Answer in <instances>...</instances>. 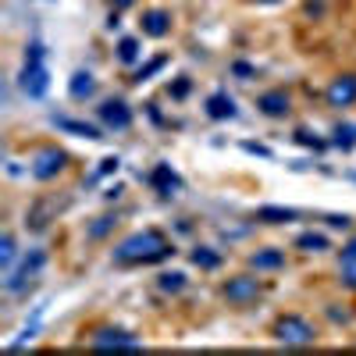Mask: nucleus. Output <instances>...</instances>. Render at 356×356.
<instances>
[{
  "label": "nucleus",
  "instance_id": "22",
  "mask_svg": "<svg viewBox=\"0 0 356 356\" xmlns=\"http://www.w3.org/2000/svg\"><path fill=\"white\" fill-rule=\"evenodd\" d=\"M332 143L335 146H342V150H353L356 146V125H335V132H332Z\"/></svg>",
  "mask_w": 356,
  "mask_h": 356
},
{
  "label": "nucleus",
  "instance_id": "14",
  "mask_svg": "<svg viewBox=\"0 0 356 356\" xmlns=\"http://www.w3.org/2000/svg\"><path fill=\"white\" fill-rule=\"evenodd\" d=\"M68 97L72 100H89V97H97V79L89 75V72H75L72 75V82H68Z\"/></svg>",
  "mask_w": 356,
  "mask_h": 356
},
{
  "label": "nucleus",
  "instance_id": "10",
  "mask_svg": "<svg viewBox=\"0 0 356 356\" xmlns=\"http://www.w3.org/2000/svg\"><path fill=\"white\" fill-rule=\"evenodd\" d=\"M139 29H143V36H150V40H164V36L171 33V11H164V8L143 11Z\"/></svg>",
  "mask_w": 356,
  "mask_h": 356
},
{
  "label": "nucleus",
  "instance_id": "16",
  "mask_svg": "<svg viewBox=\"0 0 356 356\" xmlns=\"http://www.w3.org/2000/svg\"><path fill=\"white\" fill-rule=\"evenodd\" d=\"M207 114L218 118V122H225V118H235V100L225 93V89H218V93L207 97Z\"/></svg>",
  "mask_w": 356,
  "mask_h": 356
},
{
  "label": "nucleus",
  "instance_id": "2",
  "mask_svg": "<svg viewBox=\"0 0 356 356\" xmlns=\"http://www.w3.org/2000/svg\"><path fill=\"white\" fill-rule=\"evenodd\" d=\"M18 86H22V93L25 97H47V89H50V72H47V47L40 40H33L25 47V68L18 75Z\"/></svg>",
  "mask_w": 356,
  "mask_h": 356
},
{
  "label": "nucleus",
  "instance_id": "8",
  "mask_svg": "<svg viewBox=\"0 0 356 356\" xmlns=\"http://www.w3.org/2000/svg\"><path fill=\"white\" fill-rule=\"evenodd\" d=\"M65 154L57 150V146H43V150L36 154V161H33V178H40V182H50V178H57L65 171Z\"/></svg>",
  "mask_w": 356,
  "mask_h": 356
},
{
  "label": "nucleus",
  "instance_id": "32",
  "mask_svg": "<svg viewBox=\"0 0 356 356\" xmlns=\"http://www.w3.org/2000/svg\"><path fill=\"white\" fill-rule=\"evenodd\" d=\"M118 164H122L118 157H107V161H104V168H100V175H111V171H118Z\"/></svg>",
  "mask_w": 356,
  "mask_h": 356
},
{
  "label": "nucleus",
  "instance_id": "30",
  "mask_svg": "<svg viewBox=\"0 0 356 356\" xmlns=\"http://www.w3.org/2000/svg\"><path fill=\"white\" fill-rule=\"evenodd\" d=\"M296 139H300V143H307V146H314V150H321V146H324L321 139H314V136H310V132H303V129L296 132Z\"/></svg>",
  "mask_w": 356,
  "mask_h": 356
},
{
  "label": "nucleus",
  "instance_id": "12",
  "mask_svg": "<svg viewBox=\"0 0 356 356\" xmlns=\"http://www.w3.org/2000/svg\"><path fill=\"white\" fill-rule=\"evenodd\" d=\"M250 267H253L257 275H264V271H282V267H285V250H275V246L257 250V253L250 257Z\"/></svg>",
  "mask_w": 356,
  "mask_h": 356
},
{
  "label": "nucleus",
  "instance_id": "31",
  "mask_svg": "<svg viewBox=\"0 0 356 356\" xmlns=\"http://www.w3.org/2000/svg\"><path fill=\"white\" fill-rule=\"evenodd\" d=\"M328 228H342V232H346V228H349V218H346V214H332V218H328Z\"/></svg>",
  "mask_w": 356,
  "mask_h": 356
},
{
  "label": "nucleus",
  "instance_id": "28",
  "mask_svg": "<svg viewBox=\"0 0 356 356\" xmlns=\"http://www.w3.org/2000/svg\"><path fill=\"white\" fill-rule=\"evenodd\" d=\"M232 75H239L243 82H250V75H253V65H246V61H235V65H232Z\"/></svg>",
  "mask_w": 356,
  "mask_h": 356
},
{
  "label": "nucleus",
  "instance_id": "18",
  "mask_svg": "<svg viewBox=\"0 0 356 356\" xmlns=\"http://www.w3.org/2000/svg\"><path fill=\"white\" fill-rule=\"evenodd\" d=\"M292 218H296V211H289V207H260L257 211V221H264V225H285Z\"/></svg>",
  "mask_w": 356,
  "mask_h": 356
},
{
  "label": "nucleus",
  "instance_id": "21",
  "mask_svg": "<svg viewBox=\"0 0 356 356\" xmlns=\"http://www.w3.org/2000/svg\"><path fill=\"white\" fill-rule=\"evenodd\" d=\"M164 65H168V54H157V57H154L150 65H143V68H139V72L132 75V82H136V86H143V82H150V79H154V75H157V72H161Z\"/></svg>",
  "mask_w": 356,
  "mask_h": 356
},
{
  "label": "nucleus",
  "instance_id": "17",
  "mask_svg": "<svg viewBox=\"0 0 356 356\" xmlns=\"http://www.w3.org/2000/svg\"><path fill=\"white\" fill-rule=\"evenodd\" d=\"M296 250H303V253H324V250H332V243H328V235H321V232H303L300 239H296Z\"/></svg>",
  "mask_w": 356,
  "mask_h": 356
},
{
  "label": "nucleus",
  "instance_id": "7",
  "mask_svg": "<svg viewBox=\"0 0 356 356\" xmlns=\"http://www.w3.org/2000/svg\"><path fill=\"white\" fill-rule=\"evenodd\" d=\"M97 118H100V125H104V129H114V132L132 129V107H129L125 100H118V97L104 100V104L97 107Z\"/></svg>",
  "mask_w": 356,
  "mask_h": 356
},
{
  "label": "nucleus",
  "instance_id": "33",
  "mask_svg": "<svg viewBox=\"0 0 356 356\" xmlns=\"http://www.w3.org/2000/svg\"><path fill=\"white\" fill-rule=\"evenodd\" d=\"M114 4H118V8H132V4H136V0H114Z\"/></svg>",
  "mask_w": 356,
  "mask_h": 356
},
{
  "label": "nucleus",
  "instance_id": "25",
  "mask_svg": "<svg viewBox=\"0 0 356 356\" xmlns=\"http://www.w3.org/2000/svg\"><path fill=\"white\" fill-rule=\"evenodd\" d=\"M114 225H118V221H114L111 214H107V218H97V225L89 228V239H104V235H107V232H111Z\"/></svg>",
  "mask_w": 356,
  "mask_h": 356
},
{
  "label": "nucleus",
  "instance_id": "5",
  "mask_svg": "<svg viewBox=\"0 0 356 356\" xmlns=\"http://www.w3.org/2000/svg\"><path fill=\"white\" fill-rule=\"evenodd\" d=\"M43 264H47V253L43 250H29V257L22 260V267L18 271H8V282H4V289L15 296V292H22L29 282H33L40 271H43Z\"/></svg>",
  "mask_w": 356,
  "mask_h": 356
},
{
  "label": "nucleus",
  "instance_id": "27",
  "mask_svg": "<svg viewBox=\"0 0 356 356\" xmlns=\"http://www.w3.org/2000/svg\"><path fill=\"white\" fill-rule=\"evenodd\" d=\"M342 264H346V267H356V239H349V243L342 246Z\"/></svg>",
  "mask_w": 356,
  "mask_h": 356
},
{
  "label": "nucleus",
  "instance_id": "15",
  "mask_svg": "<svg viewBox=\"0 0 356 356\" xmlns=\"http://www.w3.org/2000/svg\"><path fill=\"white\" fill-rule=\"evenodd\" d=\"M150 182L157 186L161 196H171V189H182V178L171 171V164H157V168L150 171Z\"/></svg>",
  "mask_w": 356,
  "mask_h": 356
},
{
  "label": "nucleus",
  "instance_id": "4",
  "mask_svg": "<svg viewBox=\"0 0 356 356\" xmlns=\"http://www.w3.org/2000/svg\"><path fill=\"white\" fill-rule=\"evenodd\" d=\"M260 278H253V275H239V278H228L225 282V289H221V296L232 303V307H250L257 296H260Z\"/></svg>",
  "mask_w": 356,
  "mask_h": 356
},
{
  "label": "nucleus",
  "instance_id": "13",
  "mask_svg": "<svg viewBox=\"0 0 356 356\" xmlns=\"http://www.w3.org/2000/svg\"><path fill=\"white\" fill-rule=\"evenodd\" d=\"M50 122L61 129V132H72V136H82V139H104L97 125H86V122H75V118H65V114H54Z\"/></svg>",
  "mask_w": 356,
  "mask_h": 356
},
{
  "label": "nucleus",
  "instance_id": "23",
  "mask_svg": "<svg viewBox=\"0 0 356 356\" xmlns=\"http://www.w3.org/2000/svg\"><path fill=\"white\" fill-rule=\"evenodd\" d=\"M157 289H161V292H182V289H186V275H182V271H164V275L157 278Z\"/></svg>",
  "mask_w": 356,
  "mask_h": 356
},
{
  "label": "nucleus",
  "instance_id": "24",
  "mask_svg": "<svg viewBox=\"0 0 356 356\" xmlns=\"http://www.w3.org/2000/svg\"><path fill=\"white\" fill-rule=\"evenodd\" d=\"M15 235L11 232H4V243H0V264H4V271H11L15 267Z\"/></svg>",
  "mask_w": 356,
  "mask_h": 356
},
{
  "label": "nucleus",
  "instance_id": "11",
  "mask_svg": "<svg viewBox=\"0 0 356 356\" xmlns=\"http://www.w3.org/2000/svg\"><path fill=\"white\" fill-rule=\"evenodd\" d=\"M289 93L285 89H267V93H260L257 97V111L260 114H267V118H285L289 114Z\"/></svg>",
  "mask_w": 356,
  "mask_h": 356
},
{
  "label": "nucleus",
  "instance_id": "3",
  "mask_svg": "<svg viewBox=\"0 0 356 356\" xmlns=\"http://www.w3.org/2000/svg\"><path fill=\"white\" fill-rule=\"evenodd\" d=\"M271 335H275L278 342H285V346H314V342H317V328H314L303 314H282V317L275 321Z\"/></svg>",
  "mask_w": 356,
  "mask_h": 356
},
{
  "label": "nucleus",
  "instance_id": "26",
  "mask_svg": "<svg viewBox=\"0 0 356 356\" xmlns=\"http://www.w3.org/2000/svg\"><path fill=\"white\" fill-rule=\"evenodd\" d=\"M189 89H193V82H189V79H178V82H175V86L168 89V93H171L175 100H182V97L189 93Z\"/></svg>",
  "mask_w": 356,
  "mask_h": 356
},
{
  "label": "nucleus",
  "instance_id": "19",
  "mask_svg": "<svg viewBox=\"0 0 356 356\" xmlns=\"http://www.w3.org/2000/svg\"><path fill=\"white\" fill-rule=\"evenodd\" d=\"M143 43L136 40V36H122V40H118V61H122V65H136L139 61V50Z\"/></svg>",
  "mask_w": 356,
  "mask_h": 356
},
{
  "label": "nucleus",
  "instance_id": "1",
  "mask_svg": "<svg viewBox=\"0 0 356 356\" xmlns=\"http://www.w3.org/2000/svg\"><path fill=\"white\" fill-rule=\"evenodd\" d=\"M175 253V246L168 243V235L161 228H143L129 239H122L114 246L111 260L118 267H136V264H157V260H168Z\"/></svg>",
  "mask_w": 356,
  "mask_h": 356
},
{
  "label": "nucleus",
  "instance_id": "6",
  "mask_svg": "<svg viewBox=\"0 0 356 356\" xmlns=\"http://www.w3.org/2000/svg\"><path fill=\"white\" fill-rule=\"evenodd\" d=\"M324 100H328V107L335 111H346L356 104V72H346V75H335L328 82V89H324Z\"/></svg>",
  "mask_w": 356,
  "mask_h": 356
},
{
  "label": "nucleus",
  "instance_id": "9",
  "mask_svg": "<svg viewBox=\"0 0 356 356\" xmlns=\"http://www.w3.org/2000/svg\"><path fill=\"white\" fill-rule=\"evenodd\" d=\"M89 346H97V349H139L143 339H136L132 332H122V328H97L93 335H89Z\"/></svg>",
  "mask_w": 356,
  "mask_h": 356
},
{
  "label": "nucleus",
  "instance_id": "34",
  "mask_svg": "<svg viewBox=\"0 0 356 356\" xmlns=\"http://www.w3.org/2000/svg\"><path fill=\"white\" fill-rule=\"evenodd\" d=\"M257 4H282V0H257Z\"/></svg>",
  "mask_w": 356,
  "mask_h": 356
},
{
  "label": "nucleus",
  "instance_id": "20",
  "mask_svg": "<svg viewBox=\"0 0 356 356\" xmlns=\"http://www.w3.org/2000/svg\"><path fill=\"white\" fill-rule=\"evenodd\" d=\"M193 264H196V267H203V271H214V267H221V253H218V250H211V246H196Z\"/></svg>",
  "mask_w": 356,
  "mask_h": 356
},
{
  "label": "nucleus",
  "instance_id": "29",
  "mask_svg": "<svg viewBox=\"0 0 356 356\" xmlns=\"http://www.w3.org/2000/svg\"><path fill=\"white\" fill-rule=\"evenodd\" d=\"M303 11H307V15H314V18H317V15H324V0H307Z\"/></svg>",
  "mask_w": 356,
  "mask_h": 356
}]
</instances>
